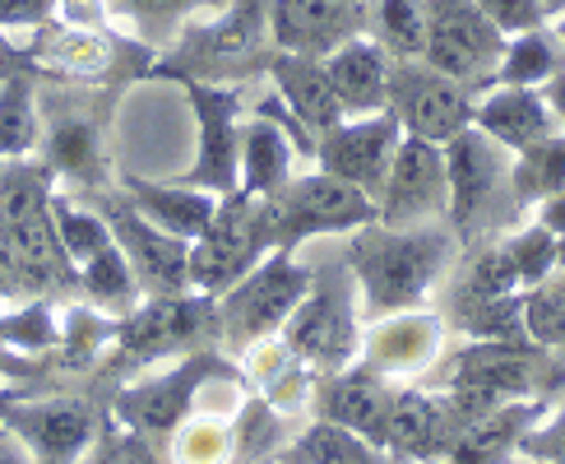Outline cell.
I'll return each mask as SVG.
<instances>
[{"instance_id": "47", "label": "cell", "mask_w": 565, "mask_h": 464, "mask_svg": "<svg viewBox=\"0 0 565 464\" xmlns=\"http://www.w3.org/2000/svg\"><path fill=\"white\" fill-rule=\"evenodd\" d=\"M533 209H537L533 219H537V223H547L556 238H561V232H565V191H561V196H547L543 204H533Z\"/></svg>"}, {"instance_id": "18", "label": "cell", "mask_w": 565, "mask_h": 464, "mask_svg": "<svg viewBox=\"0 0 565 464\" xmlns=\"http://www.w3.org/2000/svg\"><path fill=\"white\" fill-rule=\"evenodd\" d=\"M450 214V172H445V145L422 135H404L394 149L390 177L375 196V219L385 228H422Z\"/></svg>"}, {"instance_id": "25", "label": "cell", "mask_w": 565, "mask_h": 464, "mask_svg": "<svg viewBox=\"0 0 565 464\" xmlns=\"http://www.w3.org/2000/svg\"><path fill=\"white\" fill-rule=\"evenodd\" d=\"M390 394L394 390H390L385 377H375L366 362H352L343 371H320V377L311 381V400H306V409H311L316 418H324V423H343V428L375 441L381 418L390 409Z\"/></svg>"}, {"instance_id": "41", "label": "cell", "mask_w": 565, "mask_h": 464, "mask_svg": "<svg viewBox=\"0 0 565 464\" xmlns=\"http://www.w3.org/2000/svg\"><path fill=\"white\" fill-rule=\"evenodd\" d=\"M520 455L537 460V464H565V400L556 409H547L537 423L524 432Z\"/></svg>"}, {"instance_id": "15", "label": "cell", "mask_w": 565, "mask_h": 464, "mask_svg": "<svg viewBox=\"0 0 565 464\" xmlns=\"http://www.w3.org/2000/svg\"><path fill=\"white\" fill-rule=\"evenodd\" d=\"M473 103H478V88L440 75L427 61H390L385 107L398 116L404 135L450 145L463 126H473Z\"/></svg>"}, {"instance_id": "52", "label": "cell", "mask_w": 565, "mask_h": 464, "mask_svg": "<svg viewBox=\"0 0 565 464\" xmlns=\"http://www.w3.org/2000/svg\"><path fill=\"white\" fill-rule=\"evenodd\" d=\"M6 404H10V390H0V413H6Z\"/></svg>"}, {"instance_id": "16", "label": "cell", "mask_w": 565, "mask_h": 464, "mask_svg": "<svg viewBox=\"0 0 565 464\" xmlns=\"http://www.w3.org/2000/svg\"><path fill=\"white\" fill-rule=\"evenodd\" d=\"M98 214L107 219L116 246L126 251V261L139 278L145 297H168V293H191V242L172 238L168 228H158L153 219H145L139 209L116 191H103L88 200Z\"/></svg>"}, {"instance_id": "33", "label": "cell", "mask_w": 565, "mask_h": 464, "mask_svg": "<svg viewBox=\"0 0 565 464\" xmlns=\"http://www.w3.org/2000/svg\"><path fill=\"white\" fill-rule=\"evenodd\" d=\"M42 75H14L0 80V158H33L42 145V103H38Z\"/></svg>"}, {"instance_id": "19", "label": "cell", "mask_w": 565, "mask_h": 464, "mask_svg": "<svg viewBox=\"0 0 565 464\" xmlns=\"http://www.w3.org/2000/svg\"><path fill=\"white\" fill-rule=\"evenodd\" d=\"M404 139V126L390 107L371 112V116H343L329 130H320L316 139V168L339 177L348 186H358L362 196H381V186L390 177L394 149Z\"/></svg>"}, {"instance_id": "13", "label": "cell", "mask_w": 565, "mask_h": 464, "mask_svg": "<svg viewBox=\"0 0 565 464\" xmlns=\"http://www.w3.org/2000/svg\"><path fill=\"white\" fill-rule=\"evenodd\" d=\"M505 33L478 0H427V46L422 61L468 88H491Z\"/></svg>"}, {"instance_id": "46", "label": "cell", "mask_w": 565, "mask_h": 464, "mask_svg": "<svg viewBox=\"0 0 565 464\" xmlns=\"http://www.w3.org/2000/svg\"><path fill=\"white\" fill-rule=\"evenodd\" d=\"M0 464H38L33 451L19 441V432L6 428V423H0Z\"/></svg>"}, {"instance_id": "38", "label": "cell", "mask_w": 565, "mask_h": 464, "mask_svg": "<svg viewBox=\"0 0 565 464\" xmlns=\"http://www.w3.org/2000/svg\"><path fill=\"white\" fill-rule=\"evenodd\" d=\"M501 251L510 255L520 288H537L543 278H552L561 270V261H556V232L547 223H537V219L533 223H514L501 238Z\"/></svg>"}, {"instance_id": "34", "label": "cell", "mask_w": 565, "mask_h": 464, "mask_svg": "<svg viewBox=\"0 0 565 464\" xmlns=\"http://www.w3.org/2000/svg\"><path fill=\"white\" fill-rule=\"evenodd\" d=\"M565 70V52L556 33L547 29H529V33H510L505 52L497 61V80L491 84H524V88H543L547 80H556Z\"/></svg>"}, {"instance_id": "14", "label": "cell", "mask_w": 565, "mask_h": 464, "mask_svg": "<svg viewBox=\"0 0 565 464\" xmlns=\"http://www.w3.org/2000/svg\"><path fill=\"white\" fill-rule=\"evenodd\" d=\"M185 98L195 107L200 122V149L195 162L172 181L200 186V191L232 196L242 186V88L237 84H204V80H181Z\"/></svg>"}, {"instance_id": "32", "label": "cell", "mask_w": 565, "mask_h": 464, "mask_svg": "<svg viewBox=\"0 0 565 464\" xmlns=\"http://www.w3.org/2000/svg\"><path fill=\"white\" fill-rule=\"evenodd\" d=\"M79 293H84L88 307H98L116 320L139 307L145 288H139V278L126 261V251L116 246V238H111V246H103L98 255H88V261L79 265Z\"/></svg>"}, {"instance_id": "35", "label": "cell", "mask_w": 565, "mask_h": 464, "mask_svg": "<svg viewBox=\"0 0 565 464\" xmlns=\"http://www.w3.org/2000/svg\"><path fill=\"white\" fill-rule=\"evenodd\" d=\"M116 316L88 307V302H75V307L61 312V344L52 348V354H61L65 367H93L103 362L111 354L116 344Z\"/></svg>"}, {"instance_id": "48", "label": "cell", "mask_w": 565, "mask_h": 464, "mask_svg": "<svg viewBox=\"0 0 565 464\" xmlns=\"http://www.w3.org/2000/svg\"><path fill=\"white\" fill-rule=\"evenodd\" d=\"M543 93H547V103H552L556 122H561V130H565V70H561L556 80H547V84H543Z\"/></svg>"}, {"instance_id": "9", "label": "cell", "mask_w": 565, "mask_h": 464, "mask_svg": "<svg viewBox=\"0 0 565 464\" xmlns=\"http://www.w3.org/2000/svg\"><path fill=\"white\" fill-rule=\"evenodd\" d=\"M311 265L297 261V251L274 246L260 265H255L242 284H232L218 297V335L232 348H255L260 339H274L288 316L297 312V302L311 293Z\"/></svg>"}, {"instance_id": "42", "label": "cell", "mask_w": 565, "mask_h": 464, "mask_svg": "<svg viewBox=\"0 0 565 464\" xmlns=\"http://www.w3.org/2000/svg\"><path fill=\"white\" fill-rule=\"evenodd\" d=\"M478 6L497 19V29L510 38V33H529V29H543L547 23V10L543 0H478Z\"/></svg>"}, {"instance_id": "8", "label": "cell", "mask_w": 565, "mask_h": 464, "mask_svg": "<svg viewBox=\"0 0 565 464\" xmlns=\"http://www.w3.org/2000/svg\"><path fill=\"white\" fill-rule=\"evenodd\" d=\"M274 246H278L274 204L260 196H246V191L223 196L209 232L200 242H191V288L223 297L232 284H242Z\"/></svg>"}, {"instance_id": "17", "label": "cell", "mask_w": 565, "mask_h": 464, "mask_svg": "<svg viewBox=\"0 0 565 464\" xmlns=\"http://www.w3.org/2000/svg\"><path fill=\"white\" fill-rule=\"evenodd\" d=\"M455 320L473 339H524V288L501 242L468 255L455 284Z\"/></svg>"}, {"instance_id": "30", "label": "cell", "mask_w": 565, "mask_h": 464, "mask_svg": "<svg viewBox=\"0 0 565 464\" xmlns=\"http://www.w3.org/2000/svg\"><path fill=\"white\" fill-rule=\"evenodd\" d=\"M227 0H103L111 23H126L130 38H139L153 52H168L172 38L200 14L223 10Z\"/></svg>"}, {"instance_id": "50", "label": "cell", "mask_w": 565, "mask_h": 464, "mask_svg": "<svg viewBox=\"0 0 565 464\" xmlns=\"http://www.w3.org/2000/svg\"><path fill=\"white\" fill-rule=\"evenodd\" d=\"M552 33H556V42H561V52H565V10L552 19Z\"/></svg>"}, {"instance_id": "31", "label": "cell", "mask_w": 565, "mask_h": 464, "mask_svg": "<svg viewBox=\"0 0 565 464\" xmlns=\"http://www.w3.org/2000/svg\"><path fill=\"white\" fill-rule=\"evenodd\" d=\"M278 464H398V460L375 446L371 436L316 418L297 441H288V451L278 455Z\"/></svg>"}, {"instance_id": "5", "label": "cell", "mask_w": 565, "mask_h": 464, "mask_svg": "<svg viewBox=\"0 0 565 464\" xmlns=\"http://www.w3.org/2000/svg\"><path fill=\"white\" fill-rule=\"evenodd\" d=\"M23 46H29V56H33L42 80L111 88V93L130 88L135 80H149V70L158 61L153 46H145L130 33H116L111 23L52 19V23H42V29H33V38Z\"/></svg>"}, {"instance_id": "11", "label": "cell", "mask_w": 565, "mask_h": 464, "mask_svg": "<svg viewBox=\"0 0 565 464\" xmlns=\"http://www.w3.org/2000/svg\"><path fill=\"white\" fill-rule=\"evenodd\" d=\"M218 330V297L209 293H168V297H139V307L121 316L111 367H149L172 354H195L200 335Z\"/></svg>"}, {"instance_id": "49", "label": "cell", "mask_w": 565, "mask_h": 464, "mask_svg": "<svg viewBox=\"0 0 565 464\" xmlns=\"http://www.w3.org/2000/svg\"><path fill=\"white\" fill-rule=\"evenodd\" d=\"M19 293V284H14V265H10V255H6V246H0V307H10V297Z\"/></svg>"}, {"instance_id": "2", "label": "cell", "mask_w": 565, "mask_h": 464, "mask_svg": "<svg viewBox=\"0 0 565 464\" xmlns=\"http://www.w3.org/2000/svg\"><path fill=\"white\" fill-rule=\"evenodd\" d=\"M52 196L56 177L38 154L6 162L0 172V246L14 265L19 293L29 297L79 293V270L70 265L52 223Z\"/></svg>"}, {"instance_id": "43", "label": "cell", "mask_w": 565, "mask_h": 464, "mask_svg": "<svg viewBox=\"0 0 565 464\" xmlns=\"http://www.w3.org/2000/svg\"><path fill=\"white\" fill-rule=\"evenodd\" d=\"M61 14V0H0V29H42Z\"/></svg>"}, {"instance_id": "26", "label": "cell", "mask_w": 565, "mask_h": 464, "mask_svg": "<svg viewBox=\"0 0 565 464\" xmlns=\"http://www.w3.org/2000/svg\"><path fill=\"white\" fill-rule=\"evenodd\" d=\"M116 191H121L145 219H153L158 228H168L172 238H185V242L204 238L209 223L218 214V200H223L214 191H200V186L149 181V177H135V172H116Z\"/></svg>"}, {"instance_id": "12", "label": "cell", "mask_w": 565, "mask_h": 464, "mask_svg": "<svg viewBox=\"0 0 565 464\" xmlns=\"http://www.w3.org/2000/svg\"><path fill=\"white\" fill-rule=\"evenodd\" d=\"M269 204H274V238L282 251H297L311 238H343V232H358L362 223H375V200L320 168L292 172V181Z\"/></svg>"}, {"instance_id": "29", "label": "cell", "mask_w": 565, "mask_h": 464, "mask_svg": "<svg viewBox=\"0 0 565 464\" xmlns=\"http://www.w3.org/2000/svg\"><path fill=\"white\" fill-rule=\"evenodd\" d=\"M297 172V145L274 116L250 112V122L242 126V186L237 191L274 200L282 186Z\"/></svg>"}, {"instance_id": "27", "label": "cell", "mask_w": 565, "mask_h": 464, "mask_svg": "<svg viewBox=\"0 0 565 464\" xmlns=\"http://www.w3.org/2000/svg\"><path fill=\"white\" fill-rule=\"evenodd\" d=\"M265 75H269V84L278 93V103L288 107L316 139H320V130L343 122V107H339L334 88H329V75H324V61L297 56V52H278V46H274Z\"/></svg>"}, {"instance_id": "54", "label": "cell", "mask_w": 565, "mask_h": 464, "mask_svg": "<svg viewBox=\"0 0 565 464\" xmlns=\"http://www.w3.org/2000/svg\"><path fill=\"white\" fill-rule=\"evenodd\" d=\"M529 464H537V460H529Z\"/></svg>"}, {"instance_id": "53", "label": "cell", "mask_w": 565, "mask_h": 464, "mask_svg": "<svg viewBox=\"0 0 565 464\" xmlns=\"http://www.w3.org/2000/svg\"><path fill=\"white\" fill-rule=\"evenodd\" d=\"M0 172H6V158H0Z\"/></svg>"}, {"instance_id": "21", "label": "cell", "mask_w": 565, "mask_h": 464, "mask_svg": "<svg viewBox=\"0 0 565 464\" xmlns=\"http://www.w3.org/2000/svg\"><path fill=\"white\" fill-rule=\"evenodd\" d=\"M371 29V0H269V38L278 52L329 56Z\"/></svg>"}, {"instance_id": "1", "label": "cell", "mask_w": 565, "mask_h": 464, "mask_svg": "<svg viewBox=\"0 0 565 464\" xmlns=\"http://www.w3.org/2000/svg\"><path fill=\"white\" fill-rule=\"evenodd\" d=\"M455 255L450 223H422V228H385L381 219L348 232L343 265L358 284L366 316H390L422 307V297L436 288Z\"/></svg>"}, {"instance_id": "55", "label": "cell", "mask_w": 565, "mask_h": 464, "mask_svg": "<svg viewBox=\"0 0 565 464\" xmlns=\"http://www.w3.org/2000/svg\"><path fill=\"white\" fill-rule=\"evenodd\" d=\"M84 464H88V460H84Z\"/></svg>"}, {"instance_id": "4", "label": "cell", "mask_w": 565, "mask_h": 464, "mask_svg": "<svg viewBox=\"0 0 565 464\" xmlns=\"http://www.w3.org/2000/svg\"><path fill=\"white\" fill-rule=\"evenodd\" d=\"M274 56L269 38V0H227L209 19H191L172 38L168 52H158L149 80H204V84H237L265 75Z\"/></svg>"}, {"instance_id": "39", "label": "cell", "mask_w": 565, "mask_h": 464, "mask_svg": "<svg viewBox=\"0 0 565 464\" xmlns=\"http://www.w3.org/2000/svg\"><path fill=\"white\" fill-rule=\"evenodd\" d=\"M524 339L565 354V270L543 278L537 288H524Z\"/></svg>"}, {"instance_id": "6", "label": "cell", "mask_w": 565, "mask_h": 464, "mask_svg": "<svg viewBox=\"0 0 565 464\" xmlns=\"http://www.w3.org/2000/svg\"><path fill=\"white\" fill-rule=\"evenodd\" d=\"M445 172H450V214L445 223L455 238L473 242L478 232H510V219L524 214L514 200V154L487 139L478 126H463L445 145Z\"/></svg>"}, {"instance_id": "7", "label": "cell", "mask_w": 565, "mask_h": 464, "mask_svg": "<svg viewBox=\"0 0 565 464\" xmlns=\"http://www.w3.org/2000/svg\"><path fill=\"white\" fill-rule=\"evenodd\" d=\"M292 358L311 371H343L362 358V320H358V284L343 261L320 265L311 274V293L278 330Z\"/></svg>"}, {"instance_id": "23", "label": "cell", "mask_w": 565, "mask_h": 464, "mask_svg": "<svg viewBox=\"0 0 565 464\" xmlns=\"http://www.w3.org/2000/svg\"><path fill=\"white\" fill-rule=\"evenodd\" d=\"M440 344H445V325L436 312L422 307L390 312L375 316L371 330L362 335V362L385 381H408L440 358Z\"/></svg>"}, {"instance_id": "36", "label": "cell", "mask_w": 565, "mask_h": 464, "mask_svg": "<svg viewBox=\"0 0 565 464\" xmlns=\"http://www.w3.org/2000/svg\"><path fill=\"white\" fill-rule=\"evenodd\" d=\"M371 33L390 61H422L427 46V0H371Z\"/></svg>"}, {"instance_id": "20", "label": "cell", "mask_w": 565, "mask_h": 464, "mask_svg": "<svg viewBox=\"0 0 565 464\" xmlns=\"http://www.w3.org/2000/svg\"><path fill=\"white\" fill-rule=\"evenodd\" d=\"M0 423L19 432V441L33 451L38 464H84V455L103 432L98 409L79 400V394H52V400H19V394H10Z\"/></svg>"}, {"instance_id": "40", "label": "cell", "mask_w": 565, "mask_h": 464, "mask_svg": "<svg viewBox=\"0 0 565 464\" xmlns=\"http://www.w3.org/2000/svg\"><path fill=\"white\" fill-rule=\"evenodd\" d=\"M172 455L177 464H232L237 460V436H232L227 418H185V423L172 432Z\"/></svg>"}, {"instance_id": "28", "label": "cell", "mask_w": 565, "mask_h": 464, "mask_svg": "<svg viewBox=\"0 0 565 464\" xmlns=\"http://www.w3.org/2000/svg\"><path fill=\"white\" fill-rule=\"evenodd\" d=\"M324 61L329 88L343 107V116H371L385 107V88H390V56L375 38H352L334 46Z\"/></svg>"}, {"instance_id": "10", "label": "cell", "mask_w": 565, "mask_h": 464, "mask_svg": "<svg viewBox=\"0 0 565 464\" xmlns=\"http://www.w3.org/2000/svg\"><path fill=\"white\" fill-rule=\"evenodd\" d=\"M232 377H237V367L227 358L209 354V348H195V354H181V362L158 371V377H139L126 390H116L111 418L121 428L149 436V441L172 436L185 418L195 413L200 394L214 381H232Z\"/></svg>"}, {"instance_id": "22", "label": "cell", "mask_w": 565, "mask_h": 464, "mask_svg": "<svg viewBox=\"0 0 565 464\" xmlns=\"http://www.w3.org/2000/svg\"><path fill=\"white\" fill-rule=\"evenodd\" d=\"M459 436L455 413H450V394L436 390H417L404 386L390 394V409L381 418V432H375V446L390 451L398 464H436L450 441Z\"/></svg>"}, {"instance_id": "3", "label": "cell", "mask_w": 565, "mask_h": 464, "mask_svg": "<svg viewBox=\"0 0 565 464\" xmlns=\"http://www.w3.org/2000/svg\"><path fill=\"white\" fill-rule=\"evenodd\" d=\"M42 103V145L38 158L52 168L56 186L79 200H93L116 186L111 149H107V122H111V88H84V84H38Z\"/></svg>"}, {"instance_id": "45", "label": "cell", "mask_w": 565, "mask_h": 464, "mask_svg": "<svg viewBox=\"0 0 565 464\" xmlns=\"http://www.w3.org/2000/svg\"><path fill=\"white\" fill-rule=\"evenodd\" d=\"M38 371V358L33 354H14V348H6L0 344V381H23V377H33Z\"/></svg>"}, {"instance_id": "51", "label": "cell", "mask_w": 565, "mask_h": 464, "mask_svg": "<svg viewBox=\"0 0 565 464\" xmlns=\"http://www.w3.org/2000/svg\"><path fill=\"white\" fill-rule=\"evenodd\" d=\"M556 261H561V270H565V232L556 238Z\"/></svg>"}, {"instance_id": "24", "label": "cell", "mask_w": 565, "mask_h": 464, "mask_svg": "<svg viewBox=\"0 0 565 464\" xmlns=\"http://www.w3.org/2000/svg\"><path fill=\"white\" fill-rule=\"evenodd\" d=\"M473 126L497 139L501 149L510 154H524L529 145H537V139H547L561 130L556 112L547 103L543 88H524V84H491L478 93L473 103Z\"/></svg>"}, {"instance_id": "37", "label": "cell", "mask_w": 565, "mask_h": 464, "mask_svg": "<svg viewBox=\"0 0 565 464\" xmlns=\"http://www.w3.org/2000/svg\"><path fill=\"white\" fill-rule=\"evenodd\" d=\"M514 200L524 209L543 204L547 196H561L565 191V130L537 139L524 154H514Z\"/></svg>"}, {"instance_id": "44", "label": "cell", "mask_w": 565, "mask_h": 464, "mask_svg": "<svg viewBox=\"0 0 565 464\" xmlns=\"http://www.w3.org/2000/svg\"><path fill=\"white\" fill-rule=\"evenodd\" d=\"M14 75H38V65L29 56V46L14 42L6 29H0V80H14Z\"/></svg>"}]
</instances>
